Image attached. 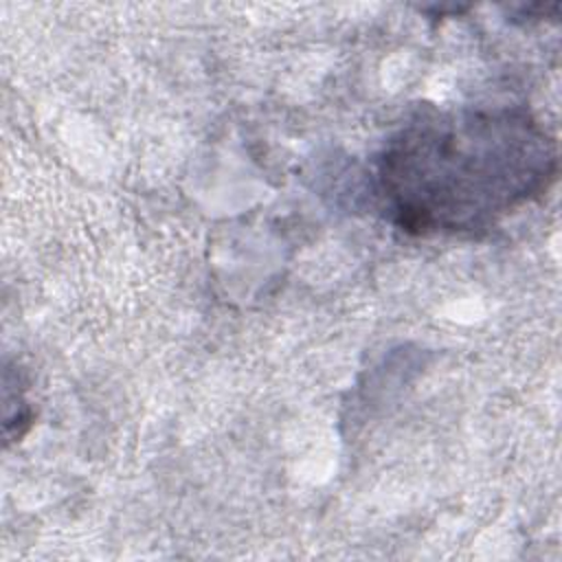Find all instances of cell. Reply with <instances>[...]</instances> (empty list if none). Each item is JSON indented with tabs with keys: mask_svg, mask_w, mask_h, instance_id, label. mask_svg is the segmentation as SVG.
Instances as JSON below:
<instances>
[{
	"mask_svg": "<svg viewBox=\"0 0 562 562\" xmlns=\"http://www.w3.org/2000/svg\"><path fill=\"white\" fill-rule=\"evenodd\" d=\"M558 145L522 105L419 110L382 147L373 191L411 235H479L551 189Z\"/></svg>",
	"mask_w": 562,
	"mask_h": 562,
	"instance_id": "6da1fadb",
	"label": "cell"
}]
</instances>
